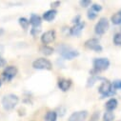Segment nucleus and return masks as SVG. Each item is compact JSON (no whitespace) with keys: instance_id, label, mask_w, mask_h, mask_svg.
<instances>
[{"instance_id":"f3484780","label":"nucleus","mask_w":121,"mask_h":121,"mask_svg":"<svg viewBox=\"0 0 121 121\" xmlns=\"http://www.w3.org/2000/svg\"><path fill=\"white\" fill-rule=\"evenodd\" d=\"M39 50H40V52L45 56H50L54 52V49L49 45H42Z\"/></svg>"},{"instance_id":"473e14b6","label":"nucleus","mask_w":121,"mask_h":121,"mask_svg":"<svg viewBox=\"0 0 121 121\" xmlns=\"http://www.w3.org/2000/svg\"><path fill=\"white\" fill-rule=\"evenodd\" d=\"M2 86V82H1V80H0V87Z\"/></svg>"},{"instance_id":"6ab92c4d","label":"nucleus","mask_w":121,"mask_h":121,"mask_svg":"<svg viewBox=\"0 0 121 121\" xmlns=\"http://www.w3.org/2000/svg\"><path fill=\"white\" fill-rule=\"evenodd\" d=\"M111 21L113 25H121V10L111 16Z\"/></svg>"},{"instance_id":"393cba45","label":"nucleus","mask_w":121,"mask_h":121,"mask_svg":"<svg viewBox=\"0 0 121 121\" xmlns=\"http://www.w3.org/2000/svg\"><path fill=\"white\" fill-rule=\"evenodd\" d=\"M87 17L90 19V20H94V19H95L96 17H97V13H95L94 11H92V10H89L88 11V13H87Z\"/></svg>"},{"instance_id":"f8f14e48","label":"nucleus","mask_w":121,"mask_h":121,"mask_svg":"<svg viewBox=\"0 0 121 121\" xmlns=\"http://www.w3.org/2000/svg\"><path fill=\"white\" fill-rule=\"evenodd\" d=\"M73 85V82L71 79H67V78H60L58 79V82H57V86L58 88L62 91V92H68V91L71 89Z\"/></svg>"},{"instance_id":"1a4fd4ad","label":"nucleus","mask_w":121,"mask_h":121,"mask_svg":"<svg viewBox=\"0 0 121 121\" xmlns=\"http://www.w3.org/2000/svg\"><path fill=\"white\" fill-rule=\"evenodd\" d=\"M56 38V32L54 30H49V31L43 33L40 36V41L43 45H48L54 42Z\"/></svg>"},{"instance_id":"7ed1b4c3","label":"nucleus","mask_w":121,"mask_h":121,"mask_svg":"<svg viewBox=\"0 0 121 121\" xmlns=\"http://www.w3.org/2000/svg\"><path fill=\"white\" fill-rule=\"evenodd\" d=\"M19 102V97L14 94H9L3 96L1 100V104L4 110L6 111H12L13 110L16 105Z\"/></svg>"},{"instance_id":"aec40b11","label":"nucleus","mask_w":121,"mask_h":121,"mask_svg":"<svg viewBox=\"0 0 121 121\" xmlns=\"http://www.w3.org/2000/svg\"><path fill=\"white\" fill-rule=\"evenodd\" d=\"M18 23H19V25L21 26V28H22L23 30H25V31H27V30L29 29L30 21H29V19H27L26 17H19Z\"/></svg>"},{"instance_id":"2f4dec72","label":"nucleus","mask_w":121,"mask_h":121,"mask_svg":"<svg viewBox=\"0 0 121 121\" xmlns=\"http://www.w3.org/2000/svg\"><path fill=\"white\" fill-rule=\"evenodd\" d=\"M4 34V30L2 28H0V35H2Z\"/></svg>"},{"instance_id":"f704fd0d","label":"nucleus","mask_w":121,"mask_h":121,"mask_svg":"<svg viewBox=\"0 0 121 121\" xmlns=\"http://www.w3.org/2000/svg\"><path fill=\"white\" fill-rule=\"evenodd\" d=\"M118 121H121V120H118Z\"/></svg>"},{"instance_id":"2eb2a0df","label":"nucleus","mask_w":121,"mask_h":121,"mask_svg":"<svg viewBox=\"0 0 121 121\" xmlns=\"http://www.w3.org/2000/svg\"><path fill=\"white\" fill-rule=\"evenodd\" d=\"M105 80H107V79L101 75H91L87 80V88H92L96 82L105 81Z\"/></svg>"},{"instance_id":"0eeeda50","label":"nucleus","mask_w":121,"mask_h":121,"mask_svg":"<svg viewBox=\"0 0 121 121\" xmlns=\"http://www.w3.org/2000/svg\"><path fill=\"white\" fill-rule=\"evenodd\" d=\"M18 69L15 66H7L2 72V79L5 82H11L17 74Z\"/></svg>"},{"instance_id":"f03ea898","label":"nucleus","mask_w":121,"mask_h":121,"mask_svg":"<svg viewBox=\"0 0 121 121\" xmlns=\"http://www.w3.org/2000/svg\"><path fill=\"white\" fill-rule=\"evenodd\" d=\"M56 51L58 53L61 55L62 58L66 60H73V58L77 57L79 55V52L73 49L72 47L65 45V44H60L56 47Z\"/></svg>"},{"instance_id":"cd10ccee","label":"nucleus","mask_w":121,"mask_h":121,"mask_svg":"<svg viewBox=\"0 0 121 121\" xmlns=\"http://www.w3.org/2000/svg\"><path fill=\"white\" fill-rule=\"evenodd\" d=\"M41 29L40 28H32L31 29V35L33 36H36L38 34H40Z\"/></svg>"},{"instance_id":"9d476101","label":"nucleus","mask_w":121,"mask_h":121,"mask_svg":"<svg viewBox=\"0 0 121 121\" xmlns=\"http://www.w3.org/2000/svg\"><path fill=\"white\" fill-rule=\"evenodd\" d=\"M88 117V111L84 110V111H78V112H73L69 118L68 121H85Z\"/></svg>"},{"instance_id":"f257e3e1","label":"nucleus","mask_w":121,"mask_h":121,"mask_svg":"<svg viewBox=\"0 0 121 121\" xmlns=\"http://www.w3.org/2000/svg\"><path fill=\"white\" fill-rule=\"evenodd\" d=\"M110 60L106 57L95 58L93 61V69L90 71L91 75H99L101 72H104L110 67Z\"/></svg>"},{"instance_id":"423d86ee","label":"nucleus","mask_w":121,"mask_h":121,"mask_svg":"<svg viewBox=\"0 0 121 121\" xmlns=\"http://www.w3.org/2000/svg\"><path fill=\"white\" fill-rule=\"evenodd\" d=\"M110 28V22L106 17H101L95 26V33L97 35H103Z\"/></svg>"},{"instance_id":"412c9836","label":"nucleus","mask_w":121,"mask_h":121,"mask_svg":"<svg viewBox=\"0 0 121 121\" xmlns=\"http://www.w3.org/2000/svg\"><path fill=\"white\" fill-rule=\"evenodd\" d=\"M115 118V115L112 112H104L103 114V117H102V121H113Z\"/></svg>"},{"instance_id":"dca6fc26","label":"nucleus","mask_w":121,"mask_h":121,"mask_svg":"<svg viewBox=\"0 0 121 121\" xmlns=\"http://www.w3.org/2000/svg\"><path fill=\"white\" fill-rule=\"evenodd\" d=\"M117 106H118V101H117V99L114 98V97H112V98H110V99L106 102V104H105V109H106L108 112H113V111L117 108Z\"/></svg>"},{"instance_id":"4468645a","label":"nucleus","mask_w":121,"mask_h":121,"mask_svg":"<svg viewBox=\"0 0 121 121\" xmlns=\"http://www.w3.org/2000/svg\"><path fill=\"white\" fill-rule=\"evenodd\" d=\"M56 14H57V11L55 9H50V10L44 12V13L42 15V19H44L47 22H52L56 17Z\"/></svg>"},{"instance_id":"6e6552de","label":"nucleus","mask_w":121,"mask_h":121,"mask_svg":"<svg viewBox=\"0 0 121 121\" xmlns=\"http://www.w3.org/2000/svg\"><path fill=\"white\" fill-rule=\"evenodd\" d=\"M85 48H87L88 50H92L95 51V52H101L103 51V47L100 44L99 39L97 38H89L88 40L85 41L84 43Z\"/></svg>"},{"instance_id":"b1692460","label":"nucleus","mask_w":121,"mask_h":121,"mask_svg":"<svg viewBox=\"0 0 121 121\" xmlns=\"http://www.w3.org/2000/svg\"><path fill=\"white\" fill-rule=\"evenodd\" d=\"M91 10L94 11L96 13H98L99 12L102 11V6L100 4H92V6H91Z\"/></svg>"},{"instance_id":"c756f323","label":"nucleus","mask_w":121,"mask_h":121,"mask_svg":"<svg viewBox=\"0 0 121 121\" xmlns=\"http://www.w3.org/2000/svg\"><path fill=\"white\" fill-rule=\"evenodd\" d=\"M7 65V60L0 54V68H3V67H6Z\"/></svg>"},{"instance_id":"72a5a7b5","label":"nucleus","mask_w":121,"mask_h":121,"mask_svg":"<svg viewBox=\"0 0 121 121\" xmlns=\"http://www.w3.org/2000/svg\"><path fill=\"white\" fill-rule=\"evenodd\" d=\"M120 33H121V25H120Z\"/></svg>"},{"instance_id":"9b49d317","label":"nucleus","mask_w":121,"mask_h":121,"mask_svg":"<svg viewBox=\"0 0 121 121\" xmlns=\"http://www.w3.org/2000/svg\"><path fill=\"white\" fill-rule=\"evenodd\" d=\"M85 26H86V23H85L84 21L80 22L79 24L73 25L72 28H70V30H69V34H70L71 35H73V36H79V35H81L82 31L84 30Z\"/></svg>"},{"instance_id":"ddd939ff","label":"nucleus","mask_w":121,"mask_h":121,"mask_svg":"<svg viewBox=\"0 0 121 121\" xmlns=\"http://www.w3.org/2000/svg\"><path fill=\"white\" fill-rule=\"evenodd\" d=\"M29 21H30V25L32 26V28H40L42 24V17L39 16L38 14L32 13Z\"/></svg>"},{"instance_id":"4be33fe9","label":"nucleus","mask_w":121,"mask_h":121,"mask_svg":"<svg viewBox=\"0 0 121 121\" xmlns=\"http://www.w3.org/2000/svg\"><path fill=\"white\" fill-rule=\"evenodd\" d=\"M112 41H113V44L115 46H121V33L120 32L114 34L113 38H112Z\"/></svg>"},{"instance_id":"20e7f679","label":"nucleus","mask_w":121,"mask_h":121,"mask_svg":"<svg viewBox=\"0 0 121 121\" xmlns=\"http://www.w3.org/2000/svg\"><path fill=\"white\" fill-rule=\"evenodd\" d=\"M32 67L38 71H51L52 70V63L46 57H39L33 61Z\"/></svg>"},{"instance_id":"a211bd4d","label":"nucleus","mask_w":121,"mask_h":121,"mask_svg":"<svg viewBox=\"0 0 121 121\" xmlns=\"http://www.w3.org/2000/svg\"><path fill=\"white\" fill-rule=\"evenodd\" d=\"M58 114L56 111H48L44 116L45 121H57Z\"/></svg>"},{"instance_id":"bb28decb","label":"nucleus","mask_w":121,"mask_h":121,"mask_svg":"<svg viewBox=\"0 0 121 121\" xmlns=\"http://www.w3.org/2000/svg\"><path fill=\"white\" fill-rule=\"evenodd\" d=\"M79 4L82 8H87L89 6H92V1L91 0H80Z\"/></svg>"},{"instance_id":"a878e982","label":"nucleus","mask_w":121,"mask_h":121,"mask_svg":"<svg viewBox=\"0 0 121 121\" xmlns=\"http://www.w3.org/2000/svg\"><path fill=\"white\" fill-rule=\"evenodd\" d=\"M112 88L113 90H121V80L120 79H116L113 82H112Z\"/></svg>"},{"instance_id":"39448f33","label":"nucleus","mask_w":121,"mask_h":121,"mask_svg":"<svg viewBox=\"0 0 121 121\" xmlns=\"http://www.w3.org/2000/svg\"><path fill=\"white\" fill-rule=\"evenodd\" d=\"M98 93L100 94L101 97H109L113 96L115 95V91L112 88V82H110L108 79L105 81H102L100 86L98 87Z\"/></svg>"},{"instance_id":"7c9ffc66","label":"nucleus","mask_w":121,"mask_h":121,"mask_svg":"<svg viewBox=\"0 0 121 121\" xmlns=\"http://www.w3.org/2000/svg\"><path fill=\"white\" fill-rule=\"evenodd\" d=\"M60 4H61V2H60V1H54V2H52V3L51 4L52 9H55V8L59 7V6H60Z\"/></svg>"},{"instance_id":"c85d7f7f","label":"nucleus","mask_w":121,"mask_h":121,"mask_svg":"<svg viewBox=\"0 0 121 121\" xmlns=\"http://www.w3.org/2000/svg\"><path fill=\"white\" fill-rule=\"evenodd\" d=\"M80 22H82V20H81V15H75L73 18V20H72V23L73 24V25H76V24H79Z\"/></svg>"},{"instance_id":"5701e85b","label":"nucleus","mask_w":121,"mask_h":121,"mask_svg":"<svg viewBox=\"0 0 121 121\" xmlns=\"http://www.w3.org/2000/svg\"><path fill=\"white\" fill-rule=\"evenodd\" d=\"M100 115H101L100 111H95L92 115H91V118H90L89 121H99Z\"/></svg>"}]
</instances>
